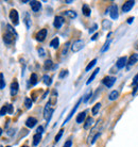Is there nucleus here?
Listing matches in <instances>:
<instances>
[{
    "label": "nucleus",
    "instance_id": "53",
    "mask_svg": "<svg viewBox=\"0 0 138 147\" xmlns=\"http://www.w3.org/2000/svg\"><path fill=\"white\" fill-rule=\"evenodd\" d=\"M21 147H29V146H27V145H23V146H21Z\"/></svg>",
    "mask_w": 138,
    "mask_h": 147
},
{
    "label": "nucleus",
    "instance_id": "17",
    "mask_svg": "<svg viewBox=\"0 0 138 147\" xmlns=\"http://www.w3.org/2000/svg\"><path fill=\"white\" fill-rule=\"evenodd\" d=\"M23 22L25 25V28L29 30L31 28V16L28 12H25V15H23Z\"/></svg>",
    "mask_w": 138,
    "mask_h": 147
},
{
    "label": "nucleus",
    "instance_id": "10",
    "mask_svg": "<svg viewBox=\"0 0 138 147\" xmlns=\"http://www.w3.org/2000/svg\"><path fill=\"white\" fill-rule=\"evenodd\" d=\"M14 40H15V36L13 34H11L10 32H7V33H4L3 35V42L5 43V45H11L14 43Z\"/></svg>",
    "mask_w": 138,
    "mask_h": 147
},
{
    "label": "nucleus",
    "instance_id": "36",
    "mask_svg": "<svg viewBox=\"0 0 138 147\" xmlns=\"http://www.w3.org/2000/svg\"><path fill=\"white\" fill-rule=\"evenodd\" d=\"M0 77H1V80H0V88L3 90L5 88V80H4V75L2 73L0 74Z\"/></svg>",
    "mask_w": 138,
    "mask_h": 147
},
{
    "label": "nucleus",
    "instance_id": "27",
    "mask_svg": "<svg viewBox=\"0 0 138 147\" xmlns=\"http://www.w3.org/2000/svg\"><path fill=\"white\" fill-rule=\"evenodd\" d=\"M58 46H60V38H58V37H54V38L50 42V47L56 49V48H58Z\"/></svg>",
    "mask_w": 138,
    "mask_h": 147
},
{
    "label": "nucleus",
    "instance_id": "41",
    "mask_svg": "<svg viewBox=\"0 0 138 147\" xmlns=\"http://www.w3.org/2000/svg\"><path fill=\"white\" fill-rule=\"evenodd\" d=\"M13 112H14V106L7 105V114H13Z\"/></svg>",
    "mask_w": 138,
    "mask_h": 147
},
{
    "label": "nucleus",
    "instance_id": "37",
    "mask_svg": "<svg viewBox=\"0 0 138 147\" xmlns=\"http://www.w3.org/2000/svg\"><path fill=\"white\" fill-rule=\"evenodd\" d=\"M63 132H64V130H63V129H61V130L58 131V134L55 136V139H54V142H55V143H58V141L61 140V138H62V136H63Z\"/></svg>",
    "mask_w": 138,
    "mask_h": 147
},
{
    "label": "nucleus",
    "instance_id": "25",
    "mask_svg": "<svg viewBox=\"0 0 138 147\" xmlns=\"http://www.w3.org/2000/svg\"><path fill=\"white\" fill-rule=\"evenodd\" d=\"M92 124H94V119H92V117H87L86 118V121H85V124H84V129L85 130H87V129H89L92 126Z\"/></svg>",
    "mask_w": 138,
    "mask_h": 147
},
{
    "label": "nucleus",
    "instance_id": "30",
    "mask_svg": "<svg viewBox=\"0 0 138 147\" xmlns=\"http://www.w3.org/2000/svg\"><path fill=\"white\" fill-rule=\"evenodd\" d=\"M43 82H44V83H45L46 85H48V86H50L51 83H52V81H51L50 76H48V75H44V76H43Z\"/></svg>",
    "mask_w": 138,
    "mask_h": 147
},
{
    "label": "nucleus",
    "instance_id": "6",
    "mask_svg": "<svg viewBox=\"0 0 138 147\" xmlns=\"http://www.w3.org/2000/svg\"><path fill=\"white\" fill-rule=\"evenodd\" d=\"M135 5V1L134 0H129L127 2H124L123 5H122V12L123 13H127L130 12L133 9V7Z\"/></svg>",
    "mask_w": 138,
    "mask_h": 147
},
{
    "label": "nucleus",
    "instance_id": "49",
    "mask_svg": "<svg viewBox=\"0 0 138 147\" xmlns=\"http://www.w3.org/2000/svg\"><path fill=\"white\" fill-rule=\"evenodd\" d=\"M137 90H138V84L136 85V86H134V90H133V92H132V95H135L136 92H137Z\"/></svg>",
    "mask_w": 138,
    "mask_h": 147
},
{
    "label": "nucleus",
    "instance_id": "28",
    "mask_svg": "<svg viewBox=\"0 0 138 147\" xmlns=\"http://www.w3.org/2000/svg\"><path fill=\"white\" fill-rule=\"evenodd\" d=\"M111 27H112V22H111V20H107V19L102 20V28L104 30L111 29Z\"/></svg>",
    "mask_w": 138,
    "mask_h": 147
},
{
    "label": "nucleus",
    "instance_id": "42",
    "mask_svg": "<svg viewBox=\"0 0 138 147\" xmlns=\"http://www.w3.org/2000/svg\"><path fill=\"white\" fill-rule=\"evenodd\" d=\"M138 84V74H136V76L133 79V82H132V86H136Z\"/></svg>",
    "mask_w": 138,
    "mask_h": 147
},
{
    "label": "nucleus",
    "instance_id": "15",
    "mask_svg": "<svg viewBox=\"0 0 138 147\" xmlns=\"http://www.w3.org/2000/svg\"><path fill=\"white\" fill-rule=\"evenodd\" d=\"M86 111H83V112H81V113L78 114V116L76 118V124H82L84 121H86Z\"/></svg>",
    "mask_w": 138,
    "mask_h": 147
},
{
    "label": "nucleus",
    "instance_id": "8",
    "mask_svg": "<svg viewBox=\"0 0 138 147\" xmlns=\"http://www.w3.org/2000/svg\"><path fill=\"white\" fill-rule=\"evenodd\" d=\"M102 82L105 84V86L107 88H111L114 85V83L116 82V78L115 77H109V76H107V77H105L103 80H102Z\"/></svg>",
    "mask_w": 138,
    "mask_h": 147
},
{
    "label": "nucleus",
    "instance_id": "9",
    "mask_svg": "<svg viewBox=\"0 0 138 147\" xmlns=\"http://www.w3.org/2000/svg\"><path fill=\"white\" fill-rule=\"evenodd\" d=\"M47 33H48L47 29L40 30L36 33V40H38V42H44V40H46V37H47Z\"/></svg>",
    "mask_w": 138,
    "mask_h": 147
},
{
    "label": "nucleus",
    "instance_id": "12",
    "mask_svg": "<svg viewBox=\"0 0 138 147\" xmlns=\"http://www.w3.org/2000/svg\"><path fill=\"white\" fill-rule=\"evenodd\" d=\"M30 5H31V9H32L33 12H40V10L42 9V3H40V1H36V0H32V1H30Z\"/></svg>",
    "mask_w": 138,
    "mask_h": 147
},
{
    "label": "nucleus",
    "instance_id": "29",
    "mask_svg": "<svg viewBox=\"0 0 138 147\" xmlns=\"http://www.w3.org/2000/svg\"><path fill=\"white\" fill-rule=\"evenodd\" d=\"M100 108H101V103H100V102L96 103L94 107H92V109H91V113H92V115H97V114L99 113Z\"/></svg>",
    "mask_w": 138,
    "mask_h": 147
},
{
    "label": "nucleus",
    "instance_id": "2",
    "mask_svg": "<svg viewBox=\"0 0 138 147\" xmlns=\"http://www.w3.org/2000/svg\"><path fill=\"white\" fill-rule=\"evenodd\" d=\"M84 47V40H76L73 42V44L70 46V48H71V51L72 52H79L80 50H82Z\"/></svg>",
    "mask_w": 138,
    "mask_h": 147
},
{
    "label": "nucleus",
    "instance_id": "21",
    "mask_svg": "<svg viewBox=\"0 0 138 147\" xmlns=\"http://www.w3.org/2000/svg\"><path fill=\"white\" fill-rule=\"evenodd\" d=\"M63 14L65 15V16H67V17H69V18H76V16H78V14H76V11H73V10H68V11H65L63 12Z\"/></svg>",
    "mask_w": 138,
    "mask_h": 147
},
{
    "label": "nucleus",
    "instance_id": "4",
    "mask_svg": "<svg viewBox=\"0 0 138 147\" xmlns=\"http://www.w3.org/2000/svg\"><path fill=\"white\" fill-rule=\"evenodd\" d=\"M109 16L113 20H117L119 17V13H118V7L117 4H113L112 7H109Z\"/></svg>",
    "mask_w": 138,
    "mask_h": 147
},
{
    "label": "nucleus",
    "instance_id": "31",
    "mask_svg": "<svg viewBox=\"0 0 138 147\" xmlns=\"http://www.w3.org/2000/svg\"><path fill=\"white\" fill-rule=\"evenodd\" d=\"M7 32H10L11 34H13V35H14L15 37L18 36V34H17V32L15 31L14 27H12L11 25H7Z\"/></svg>",
    "mask_w": 138,
    "mask_h": 147
},
{
    "label": "nucleus",
    "instance_id": "7",
    "mask_svg": "<svg viewBox=\"0 0 138 147\" xmlns=\"http://www.w3.org/2000/svg\"><path fill=\"white\" fill-rule=\"evenodd\" d=\"M81 101H82V98H81V99L79 100V101H78V102H76V105H74V107L72 108V110L70 111V113L68 114V116H67V117H66V119L64 121V124H63V126H64L66 124V123H68V121H70V119H71V117L73 116V114L76 113V111L78 110V108H79V105H80Z\"/></svg>",
    "mask_w": 138,
    "mask_h": 147
},
{
    "label": "nucleus",
    "instance_id": "48",
    "mask_svg": "<svg viewBox=\"0 0 138 147\" xmlns=\"http://www.w3.org/2000/svg\"><path fill=\"white\" fill-rule=\"evenodd\" d=\"M98 36H99V33H94V35H92V37H91V40H96L98 38Z\"/></svg>",
    "mask_w": 138,
    "mask_h": 147
},
{
    "label": "nucleus",
    "instance_id": "3",
    "mask_svg": "<svg viewBox=\"0 0 138 147\" xmlns=\"http://www.w3.org/2000/svg\"><path fill=\"white\" fill-rule=\"evenodd\" d=\"M9 16H10V19H11V22H13V25H14V26H18V25H19L18 12L13 9V10H11V12H10Z\"/></svg>",
    "mask_w": 138,
    "mask_h": 147
},
{
    "label": "nucleus",
    "instance_id": "35",
    "mask_svg": "<svg viewBox=\"0 0 138 147\" xmlns=\"http://www.w3.org/2000/svg\"><path fill=\"white\" fill-rule=\"evenodd\" d=\"M111 42H112V40H107V42H106V43H105V44L103 45V47H102V48H101V50H100V51H101L102 53H103V52H105V51H107V50H109V45H111Z\"/></svg>",
    "mask_w": 138,
    "mask_h": 147
},
{
    "label": "nucleus",
    "instance_id": "20",
    "mask_svg": "<svg viewBox=\"0 0 138 147\" xmlns=\"http://www.w3.org/2000/svg\"><path fill=\"white\" fill-rule=\"evenodd\" d=\"M82 13H83V15L86 16V17H89V16H90L91 10L88 4H83V7H82Z\"/></svg>",
    "mask_w": 138,
    "mask_h": 147
},
{
    "label": "nucleus",
    "instance_id": "47",
    "mask_svg": "<svg viewBox=\"0 0 138 147\" xmlns=\"http://www.w3.org/2000/svg\"><path fill=\"white\" fill-rule=\"evenodd\" d=\"M97 28H98V25H96V24H94V26H92L90 29H89V33H94V31L97 30Z\"/></svg>",
    "mask_w": 138,
    "mask_h": 147
},
{
    "label": "nucleus",
    "instance_id": "11",
    "mask_svg": "<svg viewBox=\"0 0 138 147\" xmlns=\"http://www.w3.org/2000/svg\"><path fill=\"white\" fill-rule=\"evenodd\" d=\"M18 90H19V85H18V82L17 81H13L11 83V88H10V93H11V96H16L17 95V93H18Z\"/></svg>",
    "mask_w": 138,
    "mask_h": 147
},
{
    "label": "nucleus",
    "instance_id": "33",
    "mask_svg": "<svg viewBox=\"0 0 138 147\" xmlns=\"http://www.w3.org/2000/svg\"><path fill=\"white\" fill-rule=\"evenodd\" d=\"M37 75L35 73L31 74V78H30V82H31V84L32 85H35L37 83Z\"/></svg>",
    "mask_w": 138,
    "mask_h": 147
},
{
    "label": "nucleus",
    "instance_id": "26",
    "mask_svg": "<svg viewBox=\"0 0 138 147\" xmlns=\"http://www.w3.org/2000/svg\"><path fill=\"white\" fill-rule=\"evenodd\" d=\"M118 97H119V92L115 90V91H112V92L109 93V99L111 100V101H114V100H116Z\"/></svg>",
    "mask_w": 138,
    "mask_h": 147
},
{
    "label": "nucleus",
    "instance_id": "5",
    "mask_svg": "<svg viewBox=\"0 0 138 147\" xmlns=\"http://www.w3.org/2000/svg\"><path fill=\"white\" fill-rule=\"evenodd\" d=\"M127 61H129V60H127V57H120L119 59L117 60L116 67L118 68V69H122V68H124V67L127 66Z\"/></svg>",
    "mask_w": 138,
    "mask_h": 147
},
{
    "label": "nucleus",
    "instance_id": "34",
    "mask_svg": "<svg viewBox=\"0 0 138 147\" xmlns=\"http://www.w3.org/2000/svg\"><path fill=\"white\" fill-rule=\"evenodd\" d=\"M25 106L27 109H31L32 108V100L29 97H25Z\"/></svg>",
    "mask_w": 138,
    "mask_h": 147
},
{
    "label": "nucleus",
    "instance_id": "54",
    "mask_svg": "<svg viewBox=\"0 0 138 147\" xmlns=\"http://www.w3.org/2000/svg\"><path fill=\"white\" fill-rule=\"evenodd\" d=\"M5 147H11V146H5Z\"/></svg>",
    "mask_w": 138,
    "mask_h": 147
},
{
    "label": "nucleus",
    "instance_id": "38",
    "mask_svg": "<svg viewBox=\"0 0 138 147\" xmlns=\"http://www.w3.org/2000/svg\"><path fill=\"white\" fill-rule=\"evenodd\" d=\"M7 113V105H4V106H2V108H1L0 115H1V116H4Z\"/></svg>",
    "mask_w": 138,
    "mask_h": 147
},
{
    "label": "nucleus",
    "instance_id": "13",
    "mask_svg": "<svg viewBox=\"0 0 138 147\" xmlns=\"http://www.w3.org/2000/svg\"><path fill=\"white\" fill-rule=\"evenodd\" d=\"M58 102V92H56V90H54L53 92H52V95L50 96V98L48 100V103L52 106V107H54L55 105Z\"/></svg>",
    "mask_w": 138,
    "mask_h": 147
},
{
    "label": "nucleus",
    "instance_id": "39",
    "mask_svg": "<svg viewBox=\"0 0 138 147\" xmlns=\"http://www.w3.org/2000/svg\"><path fill=\"white\" fill-rule=\"evenodd\" d=\"M68 76V70H62L61 73H60V75H58V78L60 79H63V78H65Z\"/></svg>",
    "mask_w": 138,
    "mask_h": 147
},
{
    "label": "nucleus",
    "instance_id": "50",
    "mask_svg": "<svg viewBox=\"0 0 138 147\" xmlns=\"http://www.w3.org/2000/svg\"><path fill=\"white\" fill-rule=\"evenodd\" d=\"M48 93H49V90H47V91H46V92L44 93V95H43V97H42V99H45V98H46V97H47Z\"/></svg>",
    "mask_w": 138,
    "mask_h": 147
},
{
    "label": "nucleus",
    "instance_id": "18",
    "mask_svg": "<svg viewBox=\"0 0 138 147\" xmlns=\"http://www.w3.org/2000/svg\"><path fill=\"white\" fill-rule=\"evenodd\" d=\"M91 96H92V90H91V88H88L87 91L85 92V94L83 95V97H82V101H83V102H88V101L90 100Z\"/></svg>",
    "mask_w": 138,
    "mask_h": 147
},
{
    "label": "nucleus",
    "instance_id": "22",
    "mask_svg": "<svg viewBox=\"0 0 138 147\" xmlns=\"http://www.w3.org/2000/svg\"><path fill=\"white\" fill-rule=\"evenodd\" d=\"M99 71H100V67H97V68H96V69H94V71H92V74H91V76L89 77V79L87 80V82H86V84H87V85H88V84H90L91 82L94 81V79L96 78V76H97V74H98Z\"/></svg>",
    "mask_w": 138,
    "mask_h": 147
},
{
    "label": "nucleus",
    "instance_id": "46",
    "mask_svg": "<svg viewBox=\"0 0 138 147\" xmlns=\"http://www.w3.org/2000/svg\"><path fill=\"white\" fill-rule=\"evenodd\" d=\"M43 132H44V127H43V126H40V127H37V129H36V133L43 134Z\"/></svg>",
    "mask_w": 138,
    "mask_h": 147
},
{
    "label": "nucleus",
    "instance_id": "45",
    "mask_svg": "<svg viewBox=\"0 0 138 147\" xmlns=\"http://www.w3.org/2000/svg\"><path fill=\"white\" fill-rule=\"evenodd\" d=\"M72 146V141L71 140H68V141H66L65 144H64V146L63 147H71Z\"/></svg>",
    "mask_w": 138,
    "mask_h": 147
},
{
    "label": "nucleus",
    "instance_id": "44",
    "mask_svg": "<svg viewBox=\"0 0 138 147\" xmlns=\"http://www.w3.org/2000/svg\"><path fill=\"white\" fill-rule=\"evenodd\" d=\"M101 136V133H100V132L97 133V134H96V136H94V138H92V141H91V144L96 143V141L98 140V139H99V136Z\"/></svg>",
    "mask_w": 138,
    "mask_h": 147
},
{
    "label": "nucleus",
    "instance_id": "14",
    "mask_svg": "<svg viewBox=\"0 0 138 147\" xmlns=\"http://www.w3.org/2000/svg\"><path fill=\"white\" fill-rule=\"evenodd\" d=\"M64 18H63V16H56L54 18V22H53V26H54V28H56V29H61L63 26V24H64Z\"/></svg>",
    "mask_w": 138,
    "mask_h": 147
},
{
    "label": "nucleus",
    "instance_id": "23",
    "mask_svg": "<svg viewBox=\"0 0 138 147\" xmlns=\"http://www.w3.org/2000/svg\"><path fill=\"white\" fill-rule=\"evenodd\" d=\"M53 67H54V64L52 63L51 60L45 61V63H44V69L45 70H51V69H53Z\"/></svg>",
    "mask_w": 138,
    "mask_h": 147
},
{
    "label": "nucleus",
    "instance_id": "24",
    "mask_svg": "<svg viewBox=\"0 0 138 147\" xmlns=\"http://www.w3.org/2000/svg\"><path fill=\"white\" fill-rule=\"evenodd\" d=\"M42 141V134L40 133H35L33 136V146H37Z\"/></svg>",
    "mask_w": 138,
    "mask_h": 147
},
{
    "label": "nucleus",
    "instance_id": "1",
    "mask_svg": "<svg viewBox=\"0 0 138 147\" xmlns=\"http://www.w3.org/2000/svg\"><path fill=\"white\" fill-rule=\"evenodd\" d=\"M53 112H54V109L52 108V106H50L49 103H47L44 109V118L47 121V125H48V123L50 121L52 115H53Z\"/></svg>",
    "mask_w": 138,
    "mask_h": 147
},
{
    "label": "nucleus",
    "instance_id": "19",
    "mask_svg": "<svg viewBox=\"0 0 138 147\" xmlns=\"http://www.w3.org/2000/svg\"><path fill=\"white\" fill-rule=\"evenodd\" d=\"M138 62V53H133V55L129 58V61H127V64L132 66V65H134L135 63Z\"/></svg>",
    "mask_w": 138,
    "mask_h": 147
},
{
    "label": "nucleus",
    "instance_id": "51",
    "mask_svg": "<svg viewBox=\"0 0 138 147\" xmlns=\"http://www.w3.org/2000/svg\"><path fill=\"white\" fill-rule=\"evenodd\" d=\"M133 22H134V17H130V18H127V24H132Z\"/></svg>",
    "mask_w": 138,
    "mask_h": 147
},
{
    "label": "nucleus",
    "instance_id": "32",
    "mask_svg": "<svg viewBox=\"0 0 138 147\" xmlns=\"http://www.w3.org/2000/svg\"><path fill=\"white\" fill-rule=\"evenodd\" d=\"M97 64V59H94L92 61H90V62L88 63V65L86 66V68H85V71H89V70L92 68V67L94 66Z\"/></svg>",
    "mask_w": 138,
    "mask_h": 147
},
{
    "label": "nucleus",
    "instance_id": "40",
    "mask_svg": "<svg viewBox=\"0 0 138 147\" xmlns=\"http://www.w3.org/2000/svg\"><path fill=\"white\" fill-rule=\"evenodd\" d=\"M38 55H40V57H42V58H44L45 55H46V52H45V50H44V48L43 47H40L38 48Z\"/></svg>",
    "mask_w": 138,
    "mask_h": 147
},
{
    "label": "nucleus",
    "instance_id": "52",
    "mask_svg": "<svg viewBox=\"0 0 138 147\" xmlns=\"http://www.w3.org/2000/svg\"><path fill=\"white\" fill-rule=\"evenodd\" d=\"M65 3H67V4H71V3H73V1H71V0H67V1H65Z\"/></svg>",
    "mask_w": 138,
    "mask_h": 147
},
{
    "label": "nucleus",
    "instance_id": "43",
    "mask_svg": "<svg viewBox=\"0 0 138 147\" xmlns=\"http://www.w3.org/2000/svg\"><path fill=\"white\" fill-rule=\"evenodd\" d=\"M69 46H70V43H69V42H67V43H66V46L64 47V49H63L62 55H66V53H67V50H68Z\"/></svg>",
    "mask_w": 138,
    "mask_h": 147
},
{
    "label": "nucleus",
    "instance_id": "16",
    "mask_svg": "<svg viewBox=\"0 0 138 147\" xmlns=\"http://www.w3.org/2000/svg\"><path fill=\"white\" fill-rule=\"evenodd\" d=\"M37 124V119L35 117H29L27 121H25V126L28 127V128H31L32 129L33 127H35Z\"/></svg>",
    "mask_w": 138,
    "mask_h": 147
}]
</instances>
